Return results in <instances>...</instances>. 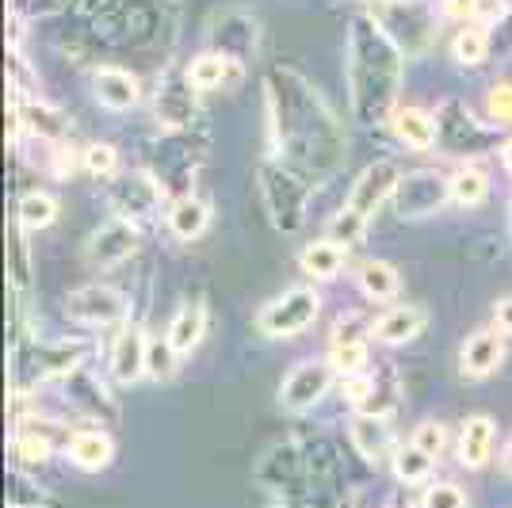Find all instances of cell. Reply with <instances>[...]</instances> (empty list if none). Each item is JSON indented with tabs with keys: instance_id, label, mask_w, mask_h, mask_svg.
Listing matches in <instances>:
<instances>
[{
	"instance_id": "obj_1",
	"label": "cell",
	"mask_w": 512,
	"mask_h": 508,
	"mask_svg": "<svg viewBox=\"0 0 512 508\" xmlns=\"http://www.w3.org/2000/svg\"><path fill=\"white\" fill-rule=\"evenodd\" d=\"M402 50L386 39V31L367 12L352 20L348 31V92L352 115L360 127L394 119V100L402 88Z\"/></svg>"
},
{
	"instance_id": "obj_2",
	"label": "cell",
	"mask_w": 512,
	"mask_h": 508,
	"mask_svg": "<svg viewBox=\"0 0 512 508\" xmlns=\"http://www.w3.org/2000/svg\"><path fill=\"white\" fill-rule=\"evenodd\" d=\"M367 16L406 58H421L436 43V8L428 0H371Z\"/></svg>"
},
{
	"instance_id": "obj_3",
	"label": "cell",
	"mask_w": 512,
	"mask_h": 508,
	"mask_svg": "<svg viewBox=\"0 0 512 508\" xmlns=\"http://www.w3.org/2000/svg\"><path fill=\"white\" fill-rule=\"evenodd\" d=\"M260 195H264V207L272 214L276 230L295 233L306 222V195H310V188L291 169L264 165L260 169Z\"/></svg>"
},
{
	"instance_id": "obj_4",
	"label": "cell",
	"mask_w": 512,
	"mask_h": 508,
	"mask_svg": "<svg viewBox=\"0 0 512 508\" xmlns=\"http://www.w3.org/2000/svg\"><path fill=\"white\" fill-rule=\"evenodd\" d=\"M321 314V295L314 287H291L279 298H272L260 314H256V329L264 337H295L306 333Z\"/></svg>"
},
{
	"instance_id": "obj_5",
	"label": "cell",
	"mask_w": 512,
	"mask_h": 508,
	"mask_svg": "<svg viewBox=\"0 0 512 508\" xmlns=\"http://www.w3.org/2000/svg\"><path fill=\"white\" fill-rule=\"evenodd\" d=\"M448 199H451V180H444L440 172L432 169H421L398 180V188H394V211H398V218H406V222H421V218L440 211Z\"/></svg>"
},
{
	"instance_id": "obj_6",
	"label": "cell",
	"mask_w": 512,
	"mask_h": 508,
	"mask_svg": "<svg viewBox=\"0 0 512 508\" xmlns=\"http://www.w3.org/2000/svg\"><path fill=\"white\" fill-rule=\"evenodd\" d=\"M65 314L81 325H92V329H104V325H115V321L127 318V298L123 291L107 287V283H88V287H77L73 295L65 298Z\"/></svg>"
},
{
	"instance_id": "obj_7",
	"label": "cell",
	"mask_w": 512,
	"mask_h": 508,
	"mask_svg": "<svg viewBox=\"0 0 512 508\" xmlns=\"http://www.w3.org/2000/svg\"><path fill=\"white\" fill-rule=\"evenodd\" d=\"M333 379H337V367L329 360H302L279 386V402L287 405V409H295V413L314 409L329 394Z\"/></svg>"
},
{
	"instance_id": "obj_8",
	"label": "cell",
	"mask_w": 512,
	"mask_h": 508,
	"mask_svg": "<svg viewBox=\"0 0 512 508\" xmlns=\"http://www.w3.org/2000/svg\"><path fill=\"white\" fill-rule=\"evenodd\" d=\"M138 249V230H134V222L130 218H107L100 230L88 237V264L92 268H115V264H123L130 260Z\"/></svg>"
},
{
	"instance_id": "obj_9",
	"label": "cell",
	"mask_w": 512,
	"mask_h": 508,
	"mask_svg": "<svg viewBox=\"0 0 512 508\" xmlns=\"http://www.w3.org/2000/svg\"><path fill=\"white\" fill-rule=\"evenodd\" d=\"M398 180H402V172H398L394 161H375V165H367V169L360 172V180L352 184V191H348V207L360 214V218H371V214L379 211V203L394 199Z\"/></svg>"
},
{
	"instance_id": "obj_10",
	"label": "cell",
	"mask_w": 512,
	"mask_h": 508,
	"mask_svg": "<svg viewBox=\"0 0 512 508\" xmlns=\"http://www.w3.org/2000/svg\"><path fill=\"white\" fill-rule=\"evenodd\" d=\"M348 436H352V447L360 451V459L375 466L394 459V451H398L390 428H386V417H375V413H356L348 424Z\"/></svg>"
},
{
	"instance_id": "obj_11",
	"label": "cell",
	"mask_w": 512,
	"mask_h": 508,
	"mask_svg": "<svg viewBox=\"0 0 512 508\" xmlns=\"http://www.w3.org/2000/svg\"><path fill=\"white\" fill-rule=\"evenodd\" d=\"M146 356H150V340L142 329H123L111 344V375L119 382H138L146 375Z\"/></svg>"
},
{
	"instance_id": "obj_12",
	"label": "cell",
	"mask_w": 512,
	"mask_h": 508,
	"mask_svg": "<svg viewBox=\"0 0 512 508\" xmlns=\"http://www.w3.org/2000/svg\"><path fill=\"white\" fill-rule=\"evenodd\" d=\"M92 92L107 111H130L138 104V77L119 69V65H104L92 73Z\"/></svg>"
},
{
	"instance_id": "obj_13",
	"label": "cell",
	"mask_w": 512,
	"mask_h": 508,
	"mask_svg": "<svg viewBox=\"0 0 512 508\" xmlns=\"http://www.w3.org/2000/svg\"><path fill=\"white\" fill-rule=\"evenodd\" d=\"M88 348L77 344V340H46L35 348V371L39 379H69L81 371Z\"/></svg>"
},
{
	"instance_id": "obj_14",
	"label": "cell",
	"mask_w": 512,
	"mask_h": 508,
	"mask_svg": "<svg viewBox=\"0 0 512 508\" xmlns=\"http://www.w3.org/2000/svg\"><path fill=\"white\" fill-rule=\"evenodd\" d=\"M157 199H161V184H153L150 176H127L111 191L119 218H150L157 211Z\"/></svg>"
},
{
	"instance_id": "obj_15",
	"label": "cell",
	"mask_w": 512,
	"mask_h": 508,
	"mask_svg": "<svg viewBox=\"0 0 512 508\" xmlns=\"http://www.w3.org/2000/svg\"><path fill=\"white\" fill-rule=\"evenodd\" d=\"M505 360V344L501 337L493 333V329H482V333H474V337L463 344V356H459V371L467 375V379H486L493 375L497 367Z\"/></svg>"
},
{
	"instance_id": "obj_16",
	"label": "cell",
	"mask_w": 512,
	"mask_h": 508,
	"mask_svg": "<svg viewBox=\"0 0 512 508\" xmlns=\"http://www.w3.org/2000/svg\"><path fill=\"white\" fill-rule=\"evenodd\" d=\"M493 436H497V428L490 417H467L459 428V463L467 470H482L493 455Z\"/></svg>"
},
{
	"instance_id": "obj_17",
	"label": "cell",
	"mask_w": 512,
	"mask_h": 508,
	"mask_svg": "<svg viewBox=\"0 0 512 508\" xmlns=\"http://www.w3.org/2000/svg\"><path fill=\"white\" fill-rule=\"evenodd\" d=\"M65 455H69V463L81 466V470H104L111 463V455H115V444H111V436L107 432H96V428H81V432H73L69 436V444H65Z\"/></svg>"
},
{
	"instance_id": "obj_18",
	"label": "cell",
	"mask_w": 512,
	"mask_h": 508,
	"mask_svg": "<svg viewBox=\"0 0 512 508\" xmlns=\"http://www.w3.org/2000/svg\"><path fill=\"white\" fill-rule=\"evenodd\" d=\"M390 127L398 134V142L409 149H432L436 138H440V123L428 111H421V107H398Z\"/></svg>"
},
{
	"instance_id": "obj_19",
	"label": "cell",
	"mask_w": 512,
	"mask_h": 508,
	"mask_svg": "<svg viewBox=\"0 0 512 508\" xmlns=\"http://www.w3.org/2000/svg\"><path fill=\"white\" fill-rule=\"evenodd\" d=\"M425 321L428 318L421 306H390L383 318L375 321L371 337L383 340V344H409V340L425 329Z\"/></svg>"
},
{
	"instance_id": "obj_20",
	"label": "cell",
	"mask_w": 512,
	"mask_h": 508,
	"mask_svg": "<svg viewBox=\"0 0 512 508\" xmlns=\"http://www.w3.org/2000/svg\"><path fill=\"white\" fill-rule=\"evenodd\" d=\"M207 333V306L203 302H184L180 310H176V318L169 325V344L180 352V356H192L195 348H199V340Z\"/></svg>"
},
{
	"instance_id": "obj_21",
	"label": "cell",
	"mask_w": 512,
	"mask_h": 508,
	"mask_svg": "<svg viewBox=\"0 0 512 508\" xmlns=\"http://www.w3.org/2000/svg\"><path fill=\"white\" fill-rule=\"evenodd\" d=\"M344 256H348V245L329 237V241H314V245L302 249L299 268L310 279H337L344 268Z\"/></svg>"
},
{
	"instance_id": "obj_22",
	"label": "cell",
	"mask_w": 512,
	"mask_h": 508,
	"mask_svg": "<svg viewBox=\"0 0 512 508\" xmlns=\"http://www.w3.org/2000/svg\"><path fill=\"white\" fill-rule=\"evenodd\" d=\"M207 222H211V207L203 203V199H195V195H184V199H176L169 211V230L176 241H195L199 233L207 230Z\"/></svg>"
},
{
	"instance_id": "obj_23",
	"label": "cell",
	"mask_w": 512,
	"mask_h": 508,
	"mask_svg": "<svg viewBox=\"0 0 512 508\" xmlns=\"http://www.w3.org/2000/svg\"><path fill=\"white\" fill-rule=\"evenodd\" d=\"M234 73V62L226 54H199L192 65H188V85L195 92H211V88H222Z\"/></svg>"
},
{
	"instance_id": "obj_24",
	"label": "cell",
	"mask_w": 512,
	"mask_h": 508,
	"mask_svg": "<svg viewBox=\"0 0 512 508\" xmlns=\"http://www.w3.org/2000/svg\"><path fill=\"white\" fill-rule=\"evenodd\" d=\"M398 287H402V279L394 272V264H386V260H367L360 268V291L371 302H386V298L398 295Z\"/></svg>"
},
{
	"instance_id": "obj_25",
	"label": "cell",
	"mask_w": 512,
	"mask_h": 508,
	"mask_svg": "<svg viewBox=\"0 0 512 508\" xmlns=\"http://www.w3.org/2000/svg\"><path fill=\"white\" fill-rule=\"evenodd\" d=\"M486 195H490V176L478 165H463L451 176V199L459 207H478V203H486Z\"/></svg>"
},
{
	"instance_id": "obj_26",
	"label": "cell",
	"mask_w": 512,
	"mask_h": 508,
	"mask_svg": "<svg viewBox=\"0 0 512 508\" xmlns=\"http://www.w3.org/2000/svg\"><path fill=\"white\" fill-rule=\"evenodd\" d=\"M16 214H20L23 230H46L58 218V199L50 191H27L20 199V207H16Z\"/></svg>"
},
{
	"instance_id": "obj_27",
	"label": "cell",
	"mask_w": 512,
	"mask_h": 508,
	"mask_svg": "<svg viewBox=\"0 0 512 508\" xmlns=\"http://www.w3.org/2000/svg\"><path fill=\"white\" fill-rule=\"evenodd\" d=\"M390 463H394L398 482H406V486H421V482H428V474H432V455H428V451H421L417 444L398 447Z\"/></svg>"
},
{
	"instance_id": "obj_28",
	"label": "cell",
	"mask_w": 512,
	"mask_h": 508,
	"mask_svg": "<svg viewBox=\"0 0 512 508\" xmlns=\"http://www.w3.org/2000/svg\"><path fill=\"white\" fill-rule=\"evenodd\" d=\"M329 363L337 367V375H360L367 367V344L363 337H333Z\"/></svg>"
},
{
	"instance_id": "obj_29",
	"label": "cell",
	"mask_w": 512,
	"mask_h": 508,
	"mask_svg": "<svg viewBox=\"0 0 512 508\" xmlns=\"http://www.w3.org/2000/svg\"><path fill=\"white\" fill-rule=\"evenodd\" d=\"M486 50H490L486 23H467V27L455 35V43H451V54H455V62H463V65H478L482 58H486Z\"/></svg>"
},
{
	"instance_id": "obj_30",
	"label": "cell",
	"mask_w": 512,
	"mask_h": 508,
	"mask_svg": "<svg viewBox=\"0 0 512 508\" xmlns=\"http://www.w3.org/2000/svg\"><path fill=\"white\" fill-rule=\"evenodd\" d=\"M192 96L188 92H180V88H165L161 96H157V119L165 123V127H188L192 123Z\"/></svg>"
},
{
	"instance_id": "obj_31",
	"label": "cell",
	"mask_w": 512,
	"mask_h": 508,
	"mask_svg": "<svg viewBox=\"0 0 512 508\" xmlns=\"http://www.w3.org/2000/svg\"><path fill=\"white\" fill-rule=\"evenodd\" d=\"M176 348L169 344V337L165 340H150V356H146V375L157 382L172 379V371H176Z\"/></svg>"
},
{
	"instance_id": "obj_32",
	"label": "cell",
	"mask_w": 512,
	"mask_h": 508,
	"mask_svg": "<svg viewBox=\"0 0 512 508\" xmlns=\"http://www.w3.org/2000/svg\"><path fill=\"white\" fill-rule=\"evenodd\" d=\"M16 455L31 466L46 463V459H50V440H46L39 428H27V424H23L20 436H16Z\"/></svg>"
},
{
	"instance_id": "obj_33",
	"label": "cell",
	"mask_w": 512,
	"mask_h": 508,
	"mask_svg": "<svg viewBox=\"0 0 512 508\" xmlns=\"http://www.w3.org/2000/svg\"><path fill=\"white\" fill-rule=\"evenodd\" d=\"M486 111H490V119L497 127H512V81H501V85L490 88Z\"/></svg>"
},
{
	"instance_id": "obj_34",
	"label": "cell",
	"mask_w": 512,
	"mask_h": 508,
	"mask_svg": "<svg viewBox=\"0 0 512 508\" xmlns=\"http://www.w3.org/2000/svg\"><path fill=\"white\" fill-rule=\"evenodd\" d=\"M413 444L421 447V451H428L432 459H440L444 447H448V432H444V424L440 421H425L413 428Z\"/></svg>"
},
{
	"instance_id": "obj_35",
	"label": "cell",
	"mask_w": 512,
	"mask_h": 508,
	"mask_svg": "<svg viewBox=\"0 0 512 508\" xmlns=\"http://www.w3.org/2000/svg\"><path fill=\"white\" fill-rule=\"evenodd\" d=\"M81 157H85V169L92 176H115V169H119V153H115V146H107V142L88 146Z\"/></svg>"
},
{
	"instance_id": "obj_36",
	"label": "cell",
	"mask_w": 512,
	"mask_h": 508,
	"mask_svg": "<svg viewBox=\"0 0 512 508\" xmlns=\"http://www.w3.org/2000/svg\"><path fill=\"white\" fill-rule=\"evenodd\" d=\"M421 508H467V493L455 486V482H440V486L425 489Z\"/></svg>"
},
{
	"instance_id": "obj_37",
	"label": "cell",
	"mask_w": 512,
	"mask_h": 508,
	"mask_svg": "<svg viewBox=\"0 0 512 508\" xmlns=\"http://www.w3.org/2000/svg\"><path fill=\"white\" fill-rule=\"evenodd\" d=\"M363 222H367V218H360L352 207H344V211L333 218V241H341V245H356V241H360V233H363Z\"/></svg>"
},
{
	"instance_id": "obj_38",
	"label": "cell",
	"mask_w": 512,
	"mask_h": 508,
	"mask_svg": "<svg viewBox=\"0 0 512 508\" xmlns=\"http://www.w3.org/2000/svg\"><path fill=\"white\" fill-rule=\"evenodd\" d=\"M341 394H344V402H352L356 409H360L371 394H375V379L371 375H344V382H341Z\"/></svg>"
},
{
	"instance_id": "obj_39",
	"label": "cell",
	"mask_w": 512,
	"mask_h": 508,
	"mask_svg": "<svg viewBox=\"0 0 512 508\" xmlns=\"http://www.w3.org/2000/svg\"><path fill=\"white\" fill-rule=\"evenodd\" d=\"M509 16V0H474V20L497 23Z\"/></svg>"
},
{
	"instance_id": "obj_40",
	"label": "cell",
	"mask_w": 512,
	"mask_h": 508,
	"mask_svg": "<svg viewBox=\"0 0 512 508\" xmlns=\"http://www.w3.org/2000/svg\"><path fill=\"white\" fill-rule=\"evenodd\" d=\"M493 318H497V333H501V337H512V295L501 298V302L493 306Z\"/></svg>"
},
{
	"instance_id": "obj_41",
	"label": "cell",
	"mask_w": 512,
	"mask_h": 508,
	"mask_svg": "<svg viewBox=\"0 0 512 508\" xmlns=\"http://www.w3.org/2000/svg\"><path fill=\"white\" fill-rule=\"evenodd\" d=\"M444 12L451 20H474V0H444Z\"/></svg>"
},
{
	"instance_id": "obj_42",
	"label": "cell",
	"mask_w": 512,
	"mask_h": 508,
	"mask_svg": "<svg viewBox=\"0 0 512 508\" xmlns=\"http://www.w3.org/2000/svg\"><path fill=\"white\" fill-rule=\"evenodd\" d=\"M54 172H58V176H69V172H73V149H58V153H54Z\"/></svg>"
},
{
	"instance_id": "obj_43",
	"label": "cell",
	"mask_w": 512,
	"mask_h": 508,
	"mask_svg": "<svg viewBox=\"0 0 512 508\" xmlns=\"http://www.w3.org/2000/svg\"><path fill=\"white\" fill-rule=\"evenodd\" d=\"M501 161H505V169L512 172V138L505 142V146H501Z\"/></svg>"
},
{
	"instance_id": "obj_44",
	"label": "cell",
	"mask_w": 512,
	"mask_h": 508,
	"mask_svg": "<svg viewBox=\"0 0 512 508\" xmlns=\"http://www.w3.org/2000/svg\"><path fill=\"white\" fill-rule=\"evenodd\" d=\"M501 466H505V470H509V474H512V440H509V444H505V455H501Z\"/></svg>"
}]
</instances>
